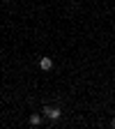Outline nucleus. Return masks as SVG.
<instances>
[{
  "label": "nucleus",
  "mask_w": 115,
  "mask_h": 129,
  "mask_svg": "<svg viewBox=\"0 0 115 129\" xmlns=\"http://www.w3.org/2000/svg\"><path fill=\"white\" fill-rule=\"evenodd\" d=\"M39 69L42 72H51L53 69V60L51 58H39Z\"/></svg>",
  "instance_id": "obj_2"
},
{
  "label": "nucleus",
  "mask_w": 115,
  "mask_h": 129,
  "mask_svg": "<svg viewBox=\"0 0 115 129\" xmlns=\"http://www.w3.org/2000/svg\"><path fill=\"white\" fill-rule=\"evenodd\" d=\"M5 3H9V0H5Z\"/></svg>",
  "instance_id": "obj_5"
},
{
  "label": "nucleus",
  "mask_w": 115,
  "mask_h": 129,
  "mask_svg": "<svg viewBox=\"0 0 115 129\" xmlns=\"http://www.w3.org/2000/svg\"><path fill=\"white\" fill-rule=\"evenodd\" d=\"M30 124H42V115H39V113H32V115H30Z\"/></svg>",
  "instance_id": "obj_3"
},
{
  "label": "nucleus",
  "mask_w": 115,
  "mask_h": 129,
  "mask_svg": "<svg viewBox=\"0 0 115 129\" xmlns=\"http://www.w3.org/2000/svg\"><path fill=\"white\" fill-rule=\"evenodd\" d=\"M110 124H113V127H115V118H113V122H110Z\"/></svg>",
  "instance_id": "obj_4"
},
{
  "label": "nucleus",
  "mask_w": 115,
  "mask_h": 129,
  "mask_svg": "<svg viewBox=\"0 0 115 129\" xmlns=\"http://www.w3.org/2000/svg\"><path fill=\"white\" fill-rule=\"evenodd\" d=\"M42 113H44L48 120H60V115H62L60 108H53V106H44V108H42Z\"/></svg>",
  "instance_id": "obj_1"
}]
</instances>
